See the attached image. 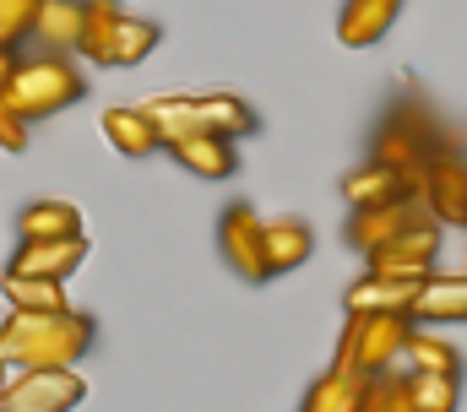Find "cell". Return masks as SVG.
Masks as SVG:
<instances>
[{"instance_id":"obj_27","label":"cell","mask_w":467,"mask_h":412,"mask_svg":"<svg viewBox=\"0 0 467 412\" xmlns=\"http://www.w3.org/2000/svg\"><path fill=\"white\" fill-rule=\"evenodd\" d=\"M358 412H419V407H413V397H408L402 375H391V369H386V375H369Z\"/></svg>"},{"instance_id":"obj_28","label":"cell","mask_w":467,"mask_h":412,"mask_svg":"<svg viewBox=\"0 0 467 412\" xmlns=\"http://www.w3.org/2000/svg\"><path fill=\"white\" fill-rule=\"evenodd\" d=\"M44 0H0V44H22L33 33V16H38Z\"/></svg>"},{"instance_id":"obj_19","label":"cell","mask_w":467,"mask_h":412,"mask_svg":"<svg viewBox=\"0 0 467 412\" xmlns=\"http://www.w3.org/2000/svg\"><path fill=\"white\" fill-rule=\"evenodd\" d=\"M337 191H343V201H348V206H380V201H397V196H413V191H408V180H402L397 169L375 163V158H364L358 169H348Z\"/></svg>"},{"instance_id":"obj_29","label":"cell","mask_w":467,"mask_h":412,"mask_svg":"<svg viewBox=\"0 0 467 412\" xmlns=\"http://www.w3.org/2000/svg\"><path fill=\"white\" fill-rule=\"evenodd\" d=\"M27 147V119L0 98V152H22Z\"/></svg>"},{"instance_id":"obj_9","label":"cell","mask_w":467,"mask_h":412,"mask_svg":"<svg viewBox=\"0 0 467 412\" xmlns=\"http://www.w3.org/2000/svg\"><path fill=\"white\" fill-rule=\"evenodd\" d=\"M419 201L430 206V217L441 228H467V158L451 141H441V152L430 158L424 185H419Z\"/></svg>"},{"instance_id":"obj_25","label":"cell","mask_w":467,"mask_h":412,"mask_svg":"<svg viewBox=\"0 0 467 412\" xmlns=\"http://www.w3.org/2000/svg\"><path fill=\"white\" fill-rule=\"evenodd\" d=\"M402 358H408V369H441V375H462V353H457V342H451V336H441V331H419V320H413V331H408V347H402Z\"/></svg>"},{"instance_id":"obj_13","label":"cell","mask_w":467,"mask_h":412,"mask_svg":"<svg viewBox=\"0 0 467 412\" xmlns=\"http://www.w3.org/2000/svg\"><path fill=\"white\" fill-rule=\"evenodd\" d=\"M408 314L419 325H451V320H467V272H430L413 294Z\"/></svg>"},{"instance_id":"obj_15","label":"cell","mask_w":467,"mask_h":412,"mask_svg":"<svg viewBox=\"0 0 467 412\" xmlns=\"http://www.w3.org/2000/svg\"><path fill=\"white\" fill-rule=\"evenodd\" d=\"M402 16V0H343L337 11V38L343 49H375Z\"/></svg>"},{"instance_id":"obj_7","label":"cell","mask_w":467,"mask_h":412,"mask_svg":"<svg viewBox=\"0 0 467 412\" xmlns=\"http://www.w3.org/2000/svg\"><path fill=\"white\" fill-rule=\"evenodd\" d=\"M218 250L234 266V277H244V283H266L272 277L266 272V217L250 201L223 206V217H218Z\"/></svg>"},{"instance_id":"obj_4","label":"cell","mask_w":467,"mask_h":412,"mask_svg":"<svg viewBox=\"0 0 467 412\" xmlns=\"http://www.w3.org/2000/svg\"><path fill=\"white\" fill-rule=\"evenodd\" d=\"M88 98V77L71 66V55H22V66H16V77H11V88H5V103L33 125V119H49V114H60V108H71V103Z\"/></svg>"},{"instance_id":"obj_16","label":"cell","mask_w":467,"mask_h":412,"mask_svg":"<svg viewBox=\"0 0 467 412\" xmlns=\"http://www.w3.org/2000/svg\"><path fill=\"white\" fill-rule=\"evenodd\" d=\"M413 294H419V283L386 277V272H369V266H364V277L343 294V304H348V314H408Z\"/></svg>"},{"instance_id":"obj_30","label":"cell","mask_w":467,"mask_h":412,"mask_svg":"<svg viewBox=\"0 0 467 412\" xmlns=\"http://www.w3.org/2000/svg\"><path fill=\"white\" fill-rule=\"evenodd\" d=\"M16 66H22V44H0V98H5V88H11V77H16Z\"/></svg>"},{"instance_id":"obj_17","label":"cell","mask_w":467,"mask_h":412,"mask_svg":"<svg viewBox=\"0 0 467 412\" xmlns=\"http://www.w3.org/2000/svg\"><path fill=\"white\" fill-rule=\"evenodd\" d=\"M310 255H316V228H310L305 217H277V222H266V272H272V277L299 272Z\"/></svg>"},{"instance_id":"obj_2","label":"cell","mask_w":467,"mask_h":412,"mask_svg":"<svg viewBox=\"0 0 467 412\" xmlns=\"http://www.w3.org/2000/svg\"><path fill=\"white\" fill-rule=\"evenodd\" d=\"M441 141H446V130H441V119H435L424 103H391V114H386L380 130H375L369 158L386 163V169H397V174L408 180V191L419 196L424 169H430V158L441 152Z\"/></svg>"},{"instance_id":"obj_24","label":"cell","mask_w":467,"mask_h":412,"mask_svg":"<svg viewBox=\"0 0 467 412\" xmlns=\"http://www.w3.org/2000/svg\"><path fill=\"white\" fill-rule=\"evenodd\" d=\"M0 294L11 309H66V283L55 277H27V272H0Z\"/></svg>"},{"instance_id":"obj_3","label":"cell","mask_w":467,"mask_h":412,"mask_svg":"<svg viewBox=\"0 0 467 412\" xmlns=\"http://www.w3.org/2000/svg\"><path fill=\"white\" fill-rule=\"evenodd\" d=\"M152 119H158V130H163V141L169 136H191V130H213V136H250L261 119H255V108L244 98H234V93H163V98H147L141 103Z\"/></svg>"},{"instance_id":"obj_21","label":"cell","mask_w":467,"mask_h":412,"mask_svg":"<svg viewBox=\"0 0 467 412\" xmlns=\"http://www.w3.org/2000/svg\"><path fill=\"white\" fill-rule=\"evenodd\" d=\"M16 233L22 239H66V233H82V211H77V201L44 196V201H27L16 211Z\"/></svg>"},{"instance_id":"obj_14","label":"cell","mask_w":467,"mask_h":412,"mask_svg":"<svg viewBox=\"0 0 467 412\" xmlns=\"http://www.w3.org/2000/svg\"><path fill=\"white\" fill-rule=\"evenodd\" d=\"M104 141L115 147L119 158H152L158 147H163V130H158V119L141 108V103H115V108H104Z\"/></svg>"},{"instance_id":"obj_12","label":"cell","mask_w":467,"mask_h":412,"mask_svg":"<svg viewBox=\"0 0 467 412\" xmlns=\"http://www.w3.org/2000/svg\"><path fill=\"white\" fill-rule=\"evenodd\" d=\"M196 180H234L239 174V147H234V136H213V130H191V136H169L163 141Z\"/></svg>"},{"instance_id":"obj_26","label":"cell","mask_w":467,"mask_h":412,"mask_svg":"<svg viewBox=\"0 0 467 412\" xmlns=\"http://www.w3.org/2000/svg\"><path fill=\"white\" fill-rule=\"evenodd\" d=\"M163 27L147 22V16H119V33H115V66H141L152 49H158Z\"/></svg>"},{"instance_id":"obj_10","label":"cell","mask_w":467,"mask_h":412,"mask_svg":"<svg viewBox=\"0 0 467 412\" xmlns=\"http://www.w3.org/2000/svg\"><path fill=\"white\" fill-rule=\"evenodd\" d=\"M430 217V206L419 201V196H397V201H380V206H353L348 211V244L353 250H380V244H391V239H402L413 222H424Z\"/></svg>"},{"instance_id":"obj_31","label":"cell","mask_w":467,"mask_h":412,"mask_svg":"<svg viewBox=\"0 0 467 412\" xmlns=\"http://www.w3.org/2000/svg\"><path fill=\"white\" fill-rule=\"evenodd\" d=\"M11 369H16V364H11V358H5V353H0V386H5V380H11Z\"/></svg>"},{"instance_id":"obj_18","label":"cell","mask_w":467,"mask_h":412,"mask_svg":"<svg viewBox=\"0 0 467 412\" xmlns=\"http://www.w3.org/2000/svg\"><path fill=\"white\" fill-rule=\"evenodd\" d=\"M119 0H82V38H77V55L88 66H115V33H119Z\"/></svg>"},{"instance_id":"obj_23","label":"cell","mask_w":467,"mask_h":412,"mask_svg":"<svg viewBox=\"0 0 467 412\" xmlns=\"http://www.w3.org/2000/svg\"><path fill=\"white\" fill-rule=\"evenodd\" d=\"M408 397L419 412H457L462 407V380L457 375H441V369H408L402 375Z\"/></svg>"},{"instance_id":"obj_5","label":"cell","mask_w":467,"mask_h":412,"mask_svg":"<svg viewBox=\"0 0 467 412\" xmlns=\"http://www.w3.org/2000/svg\"><path fill=\"white\" fill-rule=\"evenodd\" d=\"M408 331H413V314H348L332 364L364 375V380H369V375H386V369L402 358Z\"/></svg>"},{"instance_id":"obj_8","label":"cell","mask_w":467,"mask_h":412,"mask_svg":"<svg viewBox=\"0 0 467 412\" xmlns=\"http://www.w3.org/2000/svg\"><path fill=\"white\" fill-rule=\"evenodd\" d=\"M441 239H446V228H441L435 217H424V222H413L402 239H391V244L369 250V255H364V266H369V272H386V277L424 283V277L435 272V261H441Z\"/></svg>"},{"instance_id":"obj_6","label":"cell","mask_w":467,"mask_h":412,"mask_svg":"<svg viewBox=\"0 0 467 412\" xmlns=\"http://www.w3.org/2000/svg\"><path fill=\"white\" fill-rule=\"evenodd\" d=\"M88 380L77 375V364L60 369H11V380L0 386V412H71L82 407Z\"/></svg>"},{"instance_id":"obj_1","label":"cell","mask_w":467,"mask_h":412,"mask_svg":"<svg viewBox=\"0 0 467 412\" xmlns=\"http://www.w3.org/2000/svg\"><path fill=\"white\" fill-rule=\"evenodd\" d=\"M93 314L82 309H11L0 320V353L16 369H60L93 347Z\"/></svg>"},{"instance_id":"obj_11","label":"cell","mask_w":467,"mask_h":412,"mask_svg":"<svg viewBox=\"0 0 467 412\" xmlns=\"http://www.w3.org/2000/svg\"><path fill=\"white\" fill-rule=\"evenodd\" d=\"M88 261V239L82 233H66V239H22L16 255L5 261V272H27V277H55V283H71V272Z\"/></svg>"},{"instance_id":"obj_20","label":"cell","mask_w":467,"mask_h":412,"mask_svg":"<svg viewBox=\"0 0 467 412\" xmlns=\"http://www.w3.org/2000/svg\"><path fill=\"white\" fill-rule=\"evenodd\" d=\"M27 38H38L49 55H77V38H82V0H44Z\"/></svg>"},{"instance_id":"obj_22","label":"cell","mask_w":467,"mask_h":412,"mask_svg":"<svg viewBox=\"0 0 467 412\" xmlns=\"http://www.w3.org/2000/svg\"><path fill=\"white\" fill-rule=\"evenodd\" d=\"M364 375H353V369H327L310 391H305V407L299 412H358V402H364Z\"/></svg>"}]
</instances>
